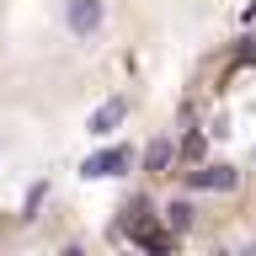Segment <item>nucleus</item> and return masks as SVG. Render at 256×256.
<instances>
[{
    "mask_svg": "<svg viewBox=\"0 0 256 256\" xmlns=\"http://www.w3.org/2000/svg\"><path fill=\"white\" fill-rule=\"evenodd\" d=\"M128 166H134V150H128V144H112V150H102V155L86 160L80 176H86V182H107V176H123Z\"/></svg>",
    "mask_w": 256,
    "mask_h": 256,
    "instance_id": "nucleus-1",
    "label": "nucleus"
},
{
    "mask_svg": "<svg viewBox=\"0 0 256 256\" xmlns=\"http://www.w3.org/2000/svg\"><path fill=\"white\" fill-rule=\"evenodd\" d=\"M187 187L192 192H235L240 171L235 166H198V171H187Z\"/></svg>",
    "mask_w": 256,
    "mask_h": 256,
    "instance_id": "nucleus-2",
    "label": "nucleus"
},
{
    "mask_svg": "<svg viewBox=\"0 0 256 256\" xmlns=\"http://www.w3.org/2000/svg\"><path fill=\"white\" fill-rule=\"evenodd\" d=\"M102 16H107V6H102V0H70V6H64V22H70V32H75V38H91V32L102 27Z\"/></svg>",
    "mask_w": 256,
    "mask_h": 256,
    "instance_id": "nucleus-3",
    "label": "nucleus"
},
{
    "mask_svg": "<svg viewBox=\"0 0 256 256\" xmlns=\"http://www.w3.org/2000/svg\"><path fill=\"white\" fill-rule=\"evenodd\" d=\"M123 118H128V96H112V102H102V107L91 112V123H86V128H91L96 139H107V134L123 123Z\"/></svg>",
    "mask_w": 256,
    "mask_h": 256,
    "instance_id": "nucleus-4",
    "label": "nucleus"
},
{
    "mask_svg": "<svg viewBox=\"0 0 256 256\" xmlns=\"http://www.w3.org/2000/svg\"><path fill=\"white\" fill-rule=\"evenodd\" d=\"M171 160H176V139H150L144 144V176H171Z\"/></svg>",
    "mask_w": 256,
    "mask_h": 256,
    "instance_id": "nucleus-5",
    "label": "nucleus"
},
{
    "mask_svg": "<svg viewBox=\"0 0 256 256\" xmlns=\"http://www.w3.org/2000/svg\"><path fill=\"white\" fill-rule=\"evenodd\" d=\"M176 240H182V235H171V230H160L155 219H150V224H139V230H134V246H144V251H171Z\"/></svg>",
    "mask_w": 256,
    "mask_h": 256,
    "instance_id": "nucleus-6",
    "label": "nucleus"
},
{
    "mask_svg": "<svg viewBox=\"0 0 256 256\" xmlns=\"http://www.w3.org/2000/svg\"><path fill=\"white\" fill-rule=\"evenodd\" d=\"M160 219H166L171 235H187V230H192V203H187V198H171V203L160 208Z\"/></svg>",
    "mask_w": 256,
    "mask_h": 256,
    "instance_id": "nucleus-7",
    "label": "nucleus"
},
{
    "mask_svg": "<svg viewBox=\"0 0 256 256\" xmlns=\"http://www.w3.org/2000/svg\"><path fill=\"white\" fill-rule=\"evenodd\" d=\"M150 219H155V214H150V198H144V192H134V203L123 208V230L134 235V230H139V224H150Z\"/></svg>",
    "mask_w": 256,
    "mask_h": 256,
    "instance_id": "nucleus-8",
    "label": "nucleus"
},
{
    "mask_svg": "<svg viewBox=\"0 0 256 256\" xmlns=\"http://www.w3.org/2000/svg\"><path fill=\"white\" fill-rule=\"evenodd\" d=\"M176 160H203V134H187L176 144Z\"/></svg>",
    "mask_w": 256,
    "mask_h": 256,
    "instance_id": "nucleus-9",
    "label": "nucleus"
},
{
    "mask_svg": "<svg viewBox=\"0 0 256 256\" xmlns=\"http://www.w3.org/2000/svg\"><path fill=\"white\" fill-rule=\"evenodd\" d=\"M43 198H48V182H38V187L27 192V219H32V214H38V208H43Z\"/></svg>",
    "mask_w": 256,
    "mask_h": 256,
    "instance_id": "nucleus-10",
    "label": "nucleus"
}]
</instances>
